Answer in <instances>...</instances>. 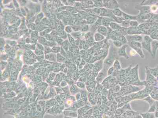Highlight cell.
Here are the masks:
<instances>
[{"label":"cell","mask_w":158,"mask_h":118,"mask_svg":"<svg viewBox=\"0 0 158 118\" xmlns=\"http://www.w3.org/2000/svg\"><path fill=\"white\" fill-rule=\"evenodd\" d=\"M149 69L150 70V73L154 77L157 78L158 77V66L157 67L154 68H151L148 67Z\"/></svg>","instance_id":"cell-19"},{"label":"cell","mask_w":158,"mask_h":118,"mask_svg":"<svg viewBox=\"0 0 158 118\" xmlns=\"http://www.w3.org/2000/svg\"><path fill=\"white\" fill-rule=\"evenodd\" d=\"M135 9L139 10V15H145L151 13L150 10V6L138 5L136 6Z\"/></svg>","instance_id":"cell-3"},{"label":"cell","mask_w":158,"mask_h":118,"mask_svg":"<svg viewBox=\"0 0 158 118\" xmlns=\"http://www.w3.org/2000/svg\"><path fill=\"white\" fill-rule=\"evenodd\" d=\"M157 3L156 4H153V5H152L151 6H150L151 12V13H155L158 10V5H157Z\"/></svg>","instance_id":"cell-28"},{"label":"cell","mask_w":158,"mask_h":118,"mask_svg":"<svg viewBox=\"0 0 158 118\" xmlns=\"http://www.w3.org/2000/svg\"><path fill=\"white\" fill-rule=\"evenodd\" d=\"M142 47V48H143L144 49L148 51L152 55L151 50V43L147 42L142 41L141 43Z\"/></svg>","instance_id":"cell-13"},{"label":"cell","mask_w":158,"mask_h":118,"mask_svg":"<svg viewBox=\"0 0 158 118\" xmlns=\"http://www.w3.org/2000/svg\"><path fill=\"white\" fill-rule=\"evenodd\" d=\"M122 18L124 19V20H127V21H132V20H136L137 21L138 18V15L136 16H132L129 14H127L125 12H123V13Z\"/></svg>","instance_id":"cell-11"},{"label":"cell","mask_w":158,"mask_h":118,"mask_svg":"<svg viewBox=\"0 0 158 118\" xmlns=\"http://www.w3.org/2000/svg\"><path fill=\"white\" fill-rule=\"evenodd\" d=\"M137 53L136 52L135 50H134L133 49H132L131 50V51H130V55L131 56H134L136 55Z\"/></svg>","instance_id":"cell-30"},{"label":"cell","mask_w":158,"mask_h":118,"mask_svg":"<svg viewBox=\"0 0 158 118\" xmlns=\"http://www.w3.org/2000/svg\"><path fill=\"white\" fill-rule=\"evenodd\" d=\"M157 78V79H158V77Z\"/></svg>","instance_id":"cell-33"},{"label":"cell","mask_w":158,"mask_h":118,"mask_svg":"<svg viewBox=\"0 0 158 118\" xmlns=\"http://www.w3.org/2000/svg\"><path fill=\"white\" fill-rule=\"evenodd\" d=\"M115 69L113 66H110L108 68L107 72L108 75L110 76L115 71Z\"/></svg>","instance_id":"cell-29"},{"label":"cell","mask_w":158,"mask_h":118,"mask_svg":"<svg viewBox=\"0 0 158 118\" xmlns=\"http://www.w3.org/2000/svg\"><path fill=\"white\" fill-rule=\"evenodd\" d=\"M113 66L115 70H118V71H120L122 68L120 63L118 59L115 60V62H114L113 64Z\"/></svg>","instance_id":"cell-17"},{"label":"cell","mask_w":158,"mask_h":118,"mask_svg":"<svg viewBox=\"0 0 158 118\" xmlns=\"http://www.w3.org/2000/svg\"><path fill=\"white\" fill-rule=\"evenodd\" d=\"M141 34H144L139 28L138 27H130L128 28L127 31V35H140Z\"/></svg>","instance_id":"cell-7"},{"label":"cell","mask_w":158,"mask_h":118,"mask_svg":"<svg viewBox=\"0 0 158 118\" xmlns=\"http://www.w3.org/2000/svg\"><path fill=\"white\" fill-rule=\"evenodd\" d=\"M157 5H158V3H157Z\"/></svg>","instance_id":"cell-34"},{"label":"cell","mask_w":158,"mask_h":118,"mask_svg":"<svg viewBox=\"0 0 158 118\" xmlns=\"http://www.w3.org/2000/svg\"><path fill=\"white\" fill-rule=\"evenodd\" d=\"M158 2V1H143L141 3L140 5L141 6H151L153 4H156Z\"/></svg>","instance_id":"cell-20"},{"label":"cell","mask_w":158,"mask_h":118,"mask_svg":"<svg viewBox=\"0 0 158 118\" xmlns=\"http://www.w3.org/2000/svg\"><path fill=\"white\" fill-rule=\"evenodd\" d=\"M94 3V6L95 8H102L103 7V1H93Z\"/></svg>","instance_id":"cell-23"},{"label":"cell","mask_w":158,"mask_h":118,"mask_svg":"<svg viewBox=\"0 0 158 118\" xmlns=\"http://www.w3.org/2000/svg\"><path fill=\"white\" fill-rule=\"evenodd\" d=\"M113 14L116 17H122L123 12L120 8L112 10Z\"/></svg>","instance_id":"cell-18"},{"label":"cell","mask_w":158,"mask_h":118,"mask_svg":"<svg viewBox=\"0 0 158 118\" xmlns=\"http://www.w3.org/2000/svg\"><path fill=\"white\" fill-rule=\"evenodd\" d=\"M126 37L128 42L131 41H137L142 43V42L143 41V37L140 35H127L126 36Z\"/></svg>","instance_id":"cell-5"},{"label":"cell","mask_w":158,"mask_h":118,"mask_svg":"<svg viewBox=\"0 0 158 118\" xmlns=\"http://www.w3.org/2000/svg\"><path fill=\"white\" fill-rule=\"evenodd\" d=\"M94 38L95 42H100L104 41L106 39L105 36L98 32H96L94 33Z\"/></svg>","instance_id":"cell-12"},{"label":"cell","mask_w":158,"mask_h":118,"mask_svg":"<svg viewBox=\"0 0 158 118\" xmlns=\"http://www.w3.org/2000/svg\"><path fill=\"white\" fill-rule=\"evenodd\" d=\"M158 49V41L156 40H153L151 43V50L152 56L155 58L156 56Z\"/></svg>","instance_id":"cell-8"},{"label":"cell","mask_w":158,"mask_h":118,"mask_svg":"<svg viewBox=\"0 0 158 118\" xmlns=\"http://www.w3.org/2000/svg\"><path fill=\"white\" fill-rule=\"evenodd\" d=\"M113 19L114 21V22L117 23L119 24V25L121 24L124 21L123 18H122V17H116L115 16L114 17Z\"/></svg>","instance_id":"cell-24"},{"label":"cell","mask_w":158,"mask_h":118,"mask_svg":"<svg viewBox=\"0 0 158 118\" xmlns=\"http://www.w3.org/2000/svg\"><path fill=\"white\" fill-rule=\"evenodd\" d=\"M115 48L112 47V49H109L110 50L109 52L108 53L107 56L105 58L104 61V65L107 66H111L113 65L114 62H115V60L117 59V56H118V51L114 49Z\"/></svg>","instance_id":"cell-1"},{"label":"cell","mask_w":158,"mask_h":118,"mask_svg":"<svg viewBox=\"0 0 158 118\" xmlns=\"http://www.w3.org/2000/svg\"></svg>","instance_id":"cell-35"},{"label":"cell","mask_w":158,"mask_h":118,"mask_svg":"<svg viewBox=\"0 0 158 118\" xmlns=\"http://www.w3.org/2000/svg\"><path fill=\"white\" fill-rule=\"evenodd\" d=\"M98 18L92 16H89L87 18V21L88 24H93L96 22Z\"/></svg>","instance_id":"cell-21"},{"label":"cell","mask_w":158,"mask_h":118,"mask_svg":"<svg viewBox=\"0 0 158 118\" xmlns=\"http://www.w3.org/2000/svg\"><path fill=\"white\" fill-rule=\"evenodd\" d=\"M89 47H90V46H89V44H88V42H85V43L84 44V48L85 49L88 50L89 48Z\"/></svg>","instance_id":"cell-32"},{"label":"cell","mask_w":158,"mask_h":118,"mask_svg":"<svg viewBox=\"0 0 158 118\" xmlns=\"http://www.w3.org/2000/svg\"><path fill=\"white\" fill-rule=\"evenodd\" d=\"M103 7L110 10H113L120 7L117 1H103Z\"/></svg>","instance_id":"cell-2"},{"label":"cell","mask_w":158,"mask_h":118,"mask_svg":"<svg viewBox=\"0 0 158 118\" xmlns=\"http://www.w3.org/2000/svg\"><path fill=\"white\" fill-rule=\"evenodd\" d=\"M128 45L132 49L133 48H142L141 43L137 41L129 42L128 43Z\"/></svg>","instance_id":"cell-15"},{"label":"cell","mask_w":158,"mask_h":118,"mask_svg":"<svg viewBox=\"0 0 158 118\" xmlns=\"http://www.w3.org/2000/svg\"><path fill=\"white\" fill-rule=\"evenodd\" d=\"M139 23L136 20L130 21V27H138L139 25Z\"/></svg>","instance_id":"cell-27"},{"label":"cell","mask_w":158,"mask_h":118,"mask_svg":"<svg viewBox=\"0 0 158 118\" xmlns=\"http://www.w3.org/2000/svg\"><path fill=\"white\" fill-rule=\"evenodd\" d=\"M111 22H114V21L113 19L108 17H102L101 25L102 26L108 27L109 26L110 23Z\"/></svg>","instance_id":"cell-9"},{"label":"cell","mask_w":158,"mask_h":118,"mask_svg":"<svg viewBox=\"0 0 158 118\" xmlns=\"http://www.w3.org/2000/svg\"><path fill=\"white\" fill-rule=\"evenodd\" d=\"M113 44L115 47H117V48H119V49L121 48L124 45L123 43H122L121 42L119 41H118V40L113 41Z\"/></svg>","instance_id":"cell-26"},{"label":"cell","mask_w":158,"mask_h":118,"mask_svg":"<svg viewBox=\"0 0 158 118\" xmlns=\"http://www.w3.org/2000/svg\"><path fill=\"white\" fill-rule=\"evenodd\" d=\"M121 26L123 28H130V21H127V20H124L121 24H120Z\"/></svg>","instance_id":"cell-25"},{"label":"cell","mask_w":158,"mask_h":118,"mask_svg":"<svg viewBox=\"0 0 158 118\" xmlns=\"http://www.w3.org/2000/svg\"><path fill=\"white\" fill-rule=\"evenodd\" d=\"M96 32H98L100 34H101L102 35L105 36L106 38L107 36L108 33L107 28L105 26L101 25L99 26L97 29Z\"/></svg>","instance_id":"cell-10"},{"label":"cell","mask_w":158,"mask_h":118,"mask_svg":"<svg viewBox=\"0 0 158 118\" xmlns=\"http://www.w3.org/2000/svg\"><path fill=\"white\" fill-rule=\"evenodd\" d=\"M111 40L114 41H119L121 42L122 43H123L124 45L128 43V41L127 40L126 36H124L123 35H120L119 36H118L117 37L113 38L111 39Z\"/></svg>","instance_id":"cell-14"},{"label":"cell","mask_w":158,"mask_h":118,"mask_svg":"<svg viewBox=\"0 0 158 118\" xmlns=\"http://www.w3.org/2000/svg\"><path fill=\"white\" fill-rule=\"evenodd\" d=\"M89 26L88 25H85L83 26V27H82V31H87L89 29Z\"/></svg>","instance_id":"cell-31"},{"label":"cell","mask_w":158,"mask_h":118,"mask_svg":"<svg viewBox=\"0 0 158 118\" xmlns=\"http://www.w3.org/2000/svg\"><path fill=\"white\" fill-rule=\"evenodd\" d=\"M142 48H133V49L135 50L136 52L137 53V54L139 55V56L142 58H144L145 57L144 54V53L143 51H142Z\"/></svg>","instance_id":"cell-22"},{"label":"cell","mask_w":158,"mask_h":118,"mask_svg":"<svg viewBox=\"0 0 158 118\" xmlns=\"http://www.w3.org/2000/svg\"><path fill=\"white\" fill-rule=\"evenodd\" d=\"M129 46L128 44H124L121 48L118 50V54L119 57H124L126 60H128L129 57L128 56L126 52V48H127Z\"/></svg>","instance_id":"cell-4"},{"label":"cell","mask_w":158,"mask_h":118,"mask_svg":"<svg viewBox=\"0 0 158 118\" xmlns=\"http://www.w3.org/2000/svg\"><path fill=\"white\" fill-rule=\"evenodd\" d=\"M103 59L98 61L94 63L93 66V70L96 73L101 71L104 67V61Z\"/></svg>","instance_id":"cell-6"},{"label":"cell","mask_w":158,"mask_h":118,"mask_svg":"<svg viewBox=\"0 0 158 118\" xmlns=\"http://www.w3.org/2000/svg\"><path fill=\"white\" fill-rule=\"evenodd\" d=\"M109 27L111 28L113 31L118 30L121 28L120 25L115 22H111L109 25Z\"/></svg>","instance_id":"cell-16"}]
</instances>
